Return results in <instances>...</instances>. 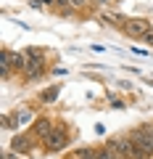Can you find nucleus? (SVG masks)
<instances>
[{
	"label": "nucleus",
	"mask_w": 153,
	"mask_h": 159,
	"mask_svg": "<svg viewBox=\"0 0 153 159\" xmlns=\"http://www.w3.org/2000/svg\"><path fill=\"white\" fill-rule=\"evenodd\" d=\"M27 56H32L27 61V69H24V77L27 80H37L45 74V58H42V51L37 48H27Z\"/></svg>",
	"instance_id": "1"
},
{
	"label": "nucleus",
	"mask_w": 153,
	"mask_h": 159,
	"mask_svg": "<svg viewBox=\"0 0 153 159\" xmlns=\"http://www.w3.org/2000/svg\"><path fill=\"white\" fill-rule=\"evenodd\" d=\"M34 141H37L34 133H16V138L11 141V151H16V154H32L34 151Z\"/></svg>",
	"instance_id": "2"
},
{
	"label": "nucleus",
	"mask_w": 153,
	"mask_h": 159,
	"mask_svg": "<svg viewBox=\"0 0 153 159\" xmlns=\"http://www.w3.org/2000/svg\"><path fill=\"white\" fill-rule=\"evenodd\" d=\"M42 143H45L48 151H61V148H66L69 135H66V130H63V127H56V130H53V133H50V135H48Z\"/></svg>",
	"instance_id": "3"
},
{
	"label": "nucleus",
	"mask_w": 153,
	"mask_h": 159,
	"mask_svg": "<svg viewBox=\"0 0 153 159\" xmlns=\"http://www.w3.org/2000/svg\"><path fill=\"white\" fill-rule=\"evenodd\" d=\"M121 27H124V32L130 34V37H142V34L151 29V24H148L145 19H124Z\"/></svg>",
	"instance_id": "4"
},
{
	"label": "nucleus",
	"mask_w": 153,
	"mask_h": 159,
	"mask_svg": "<svg viewBox=\"0 0 153 159\" xmlns=\"http://www.w3.org/2000/svg\"><path fill=\"white\" fill-rule=\"evenodd\" d=\"M56 130V125H53V119H48V117H34V122H32V133L37 138H42L45 141L50 133Z\"/></svg>",
	"instance_id": "5"
},
{
	"label": "nucleus",
	"mask_w": 153,
	"mask_h": 159,
	"mask_svg": "<svg viewBox=\"0 0 153 159\" xmlns=\"http://www.w3.org/2000/svg\"><path fill=\"white\" fill-rule=\"evenodd\" d=\"M29 122H34V111L32 109H27V106H21V109H16V111L11 114V127H24V125H29Z\"/></svg>",
	"instance_id": "6"
},
{
	"label": "nucleus",
	"mask_w": 153,
	"mask_h": 159,
	"mask_svg": "<svg viewBox=\"0 0 153 159\" xmlns=\"http://www.w3.org/2000/svg\"><path fill=\"white\" fill-rule=\"evenodd\" d=\"M11 51H3L0 53V80H8L11 77Z\"/></svg>",
	"instance_id": "7"
},
{
	"label": "nucleus",
	"mask_w": 153,
	"mask_h": 159,
	"mask_svg": "<svg viewBox=\"0 0 153 159\" xmlns=\"http://www.w3.org/2000/svg\"><path fill=\"white\" fill-rule=\"evenodd\" d=\"M58 96H61V88H58V85H50V88H45V90L40 93V101H45V103H53Z\"/></svg>",
	"instance_id": "8"
},
{
	"label": "nucleus",
	"mask_w": 153,
	"mask_h": 159,
	"mask_svg": "<svg viewBox=\"0 0 153 159\" xmlns=\"http://www.w3.org/2000/svg\"><path fill=\"white\" fill-rule=\"evenodd\" d=\"M77 159H98V148H90V146H82L77 148V154H74Z\"/></svg>",
	"instance_id": "9"
},
{
	"label": "nucleus",
	"mask_w": 153,
	"mask_h": 159,
	"mask_svg": "<svg viewBox=\"0 0 153 159\" xmlns=\"http://www.w3.org/2000/svg\"><path fill=\"white\" fill-rule=\"evenodd\" d=\"M98 159H116V157H113V151L108 146H103V148H98Z\"/></svg>",
	"instance_id": "10"
},
{
	"label": "nucleus",
	"mask_w": 153,
	"mask_h": 159,
	"mask_svg": "<svg viewBox=\"0 0 153 159\" xmlns=\"http://www.w3.org/2000/svg\"><path fill=\"white\" fill-rule=\"evenodd\" d=\"M142 37H145V40H148V43H151V45H153V29H148V32H145V34H142Z\"/></svg>",
	"instance_id": "11"
},
{
	"label": "nucleus",
	"mask_w": 153,
	"mask_h": 159,
	"mask_svg": "<svg viewBox=\"0 0 153 159\" xmlns=\"http://www.w3.org/2000/svg\"><path fill=\"white\" fill-rule=\"evenodd\" d=\"M142 127H145V133L151 135V141H153V125H142Z\"/></svg>",
	"instance_id": "12"
},
{
	"label": "nucleus",
	"mask_w": 153,
	"mask_h": 159,
	"mask_svg": "<svg viewBox=\"0 0 153 159\" xmlns=\"http://www.w3.org/2000/svg\"><path fill=\"white\" fill-rule=\"evenodd\" d=\"M29 6H32V8H42V3H40V0H29Z\"/></svg>",
	"instance_id": "13"
},
{
	"label": "nucleus",
	"mask_w": 153,
	"mask_h": 159,
	"mask_svg": "<svg viewBox=\"0 0 153 159\" xmlns=\"http://www.w3.org/2000/svg\"><path fill=\"white\" fill-rule=\"evenodd\" d=\"M40 3H42V6H48V3H56V0H40Z\"/></svg>",
	"instance_id": "14"
},
{
	"label": "nucleus",
	"mask_w": 153,
	"mask_h": 159,
	"mask_svg": "<svg viewBox=\"0 0 153 159\" xmlns=\"http://www.w3.org/2000/svg\"><path fill=\"white\" fill-rule=\"evenodd\" d=\"M98 3H111V0H98Z\"/></svg>",
	"instance_id": "15"
}]
</instances>
